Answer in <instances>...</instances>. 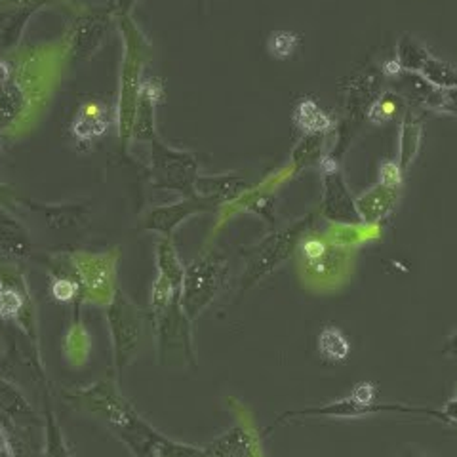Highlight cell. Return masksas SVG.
<instances>
[{
  "label": "cell",
  "instance_id": "obj_1",
  "mask_svg": "<svg viewBox=\"0 0 457 457\" xmlns=\"http://www.w3.org/2000/svg\"><path fill=\"white\" fill-rule=\"evenodd\" d=\"M69 400H75L79 408L105 421L136 457H159L156 452L162 435L139 418L134 406L111 381H97L90 387L69 393Z\"/></svg>",
  "mask_w": 457,
  "mask_h": 457
},
{
  "label": "cell",
  "instance_id": "obj_2",
  "mask_svg": "<svg viewBox=\"0 0 457 457\" xmlns=\"http://www.w3.org/2000/svg\"><path fill=\"white\" fill-rule=\"evenodd\" d=\"M225 273V262L213 253L198 257L185 269L179 303L189 322H193L213 302V297L221 290Z\"/></svg>",
  "mask_w": 457,
  "mask_h": 457
},
{
  "label": "cell",
  "instance_id": "obj_3",
  "mask_svg": "<svg viewBox=\"0 0 457 457\" xmlns=\"http://www.w3.org/2000/svg\"><path fill=\"white\" fill-rule=\"evenodd\" d=\"M347 248L343 242L326 235H309L299 242V265L302 273L314 286H332L347 270Z\"/></svg>",
  "mask_w": 457,
  "mask_h": 457
},
{
  "label": "cell",
  "instance_id": "obj_4",
  "mask_svg": "<svg viewBox=\"0 0 457 457\" xmlns=\"http://www.w3.org/2000/svg\"><path fill=\"white\" fill-rule=\"evenodd\" d=\"M107 319L112 339L114 370H117V376H120L141 345L143 314L130 299L117 290L107 305Z\"/></svg>",
  "mask_w": 457,
  "mask_h": 457
},
{
  "label": "cell",
  "instance_id": "obj_5",
  "mask_svg": "<svg viewBox=\"0 0 457 457\" xmlns=\"http://www.w3.org/2000/svg\"><path fill=\"white\" fill-rule=\"evenodd\" d=\"M153 168L156 185L164 189L191 195L196 183V164L189 154L170 151L159 143L153 149Z\"/></svg>",
  "mask_w": 457,
  "mask_h": 457
},
{
  "label": "cell",
  "instance_id": "obj_6",
  "mask_svg": "<svg viewBox=\"0 0 457 457\" xmlns=\"http://www.w3.org/2000/svg\"><path fill=\"white\" fill-rule=\"evenodd\" d=\"M75 273L80 286V299L92 303H107L114 295V265L107 255H86L80 262L75 260Z\"/></svg>",
  "mask_w": 457,
  "mask_h": 457
},
{
  "label": "cell",
  "instance_id": "obj_7",
  "mask_svg": "<svg viewBox=\"0 0 457 457\" xmlns=\"http://www.w3.org/2000/svg\"><path fill=\"white\" fill-rule=\"evenodd\" d=\"M299 227H292L290 231L269 238L265 245L257 250V255L253 257V262H250V267L246 270V282H245L246 288L250 284L260 280L262 277L269 275L270 269H273L282 257L288 255V252L292 250L295 242V233H302V228Z\"/></svg>",
  "mask_w": 457,
  "mask_h": 457
},
{
  "label": "cell",
  "instance_id": "obj_8",
  "mask_svg": "<svg viewBox=\"0 0 457 457\" xmlns=\"http://www.w3.org/2000/svg\"><path fill=\"white\" fill-rule=\"evenodd\" d=\"M0 411L8 420L10 425L31 427L40 425L38 413L29 403L27 396L20 391L18 385H13L6 378L0 376Z\"/></svg>",
  "mask_w": 457,
  "mask_h": 457
},
{
  "label": "cell",
  "instance_id": "obj_9",
  "mask_svg": "<svg viewBox=\"0 0 457 457\" xmlns=\"http://www.w3.org/2000/svg\"><path fill=\"white\" fill-rule=\"evenodd\" d=\"M206 204L200 203L198 198H187V200H181V203L176 204H170V206H162V208H156L149 213L147 218V228L156 233H162L164 237H170V233L174 231V228L187 220L193 213L204 210Z\"/></svg>",
  "mask_w": 457,
  "mask_h": 457
},
{
  "label": "cell",
  "instance_id": "obj_10",
  "mask_svg": "<svg viewBox=\"0 0 457 457\" xmlns=\"http://www.w3.org/2000/svg\"><path fill=\"white\" fill-rule=\"evenodd\" d=\"M206 450L208 457H257V446L246 427L237 425L216 438Z\"/></svg>",
  "mask_w": 457,
  "mask_h": 457
},
{
  "label": "cell",
  "instance_id": "obj_11",
  "mask_svg": "<svg viewBox=\"0 0 457 457\" xmlns=\"http://www.w3.org/2000/svg\"><path fill=\"white\" fill-rule=\"evenodd\" d=\"M326 216H330L336 221H353L361 220L359 210L353 204V200L347 195L345 185L341 181V176L336 170H330L326 176V198H324Z\"/></svg>",
  "mask_w": 457,
  "mask_h": 457
},
{
  "label": "cell",
  "instance_id": "obj_12",
  "mask_svg": "<svg viewBox=\"0 0 457 457\" xmlns=\"http://www.w3.org/2000/svg\"><path fill=\"white\" fill-rule=\"evenodd\" d=\"M27 104L21 84L10 75V69L0 63V128L10 126L20 119Z\"/></svg>",
  "mask_w": 457,
  "mask_h": 457
},
{
  "label": "cell",
  "instance_id": "obj_13",
  "mask_svg": "<svg viewBox=\"0 0 457 457\" xmlns=\"http://www.w3.org/2000/svg\"><path fill=\"white\" fill-rule=\"evenodd\" d=\"M0 250L10 257H20V260L33 252L27 228L4 210H0Z\"/></svg>",
  "mask_w": 457,
  "mask_h": 457
},
{
  "label": "cell",
  "instance_id": "obj_14",
  "mask_svg": "<svg viewBox=\"0 0 457 457\" xmlns=\"http://www.w3.org/2000/svg\"><path fill=\"white\" fill-rule=\"evenodd\" d=\"M107 27L105 13H94V16H86L80 20L75 31V40H73V50L75 55L80 57V60H86L90 54H94L99 48V42L104 38Z\"/></svg>",
  "mask_w": 457,
  "mask_h": 457
},
{
  "label": "cell",
  "instance_id": "obj_15",
  "mask_svg": "<svg viewBox=\"0 0 457 457\" xmlns=\"http://www.w3.org/2000/svg\"><path fill=\"white\" fill-rule=\"evenodd\" d=\"M156 265H159V277H162L171 288L181 294L185 269L179 262L174 245H171V240L168 237L162 238L159 242V246H156Z\"/></svg>",
  "mask_w": 457,
  "mask_h": 457
},
{
  "label": "cell",
  "instance_id": "obj_16",
  "mask_svg": "<svg viewBox=\"0 0 457 457\" xmlns=\"http://www.w3.org/2000/svg\"><path fill=\"white\" fill-rule=\"evenodd\" d=\"M393 203H395V189L379 185L378 189H371L370 193L359 198L356 210H359V213H362L368 221H374L387 216Z\"/></svg>",
  "mask_w": 457,
  "mask_h": 457
},
{
  "label": "cell",
  "instance_id": "obj_17",
  "mask_svg": "<svg viewBox=\"0 0 457 457\" xmlns=\"http://www.w3.org/2000/svg\"><path fill=\"white\" fill-rule=\"evenodd\" d=\"M319 351H320L324 361L336 364V362H341L347 359L349 351H351V343H349L347 336L339 330V328L328 326L319 336Z\"/></svg>",
  "mask_w": 457,
  "mask_h": 457
},
{
  "label": "cell",
  "instance_id": "obj_18",
  "mask_svg": "<svg viewBox=\"0 0 457 457\" xmlns=\"http://www.w3.org/2000/svg\"><path fill=\"white\" fill-rule=\"evenodd\" d=\"M46 448H45V457H71V452L67 448V442L62 431V425L57 421L54 406L50 403V398L46 395Z\"/></svg>",
  "mask_w": 457,
  "mask_h": 457
},
{
  "label": "cell",
  "instance_id": "obj_19",
  "mask_svg": "<svg viewBox=\"0 0 457 457\" xmlns=\"http://www.w3.org/2000/svg\"><path fill=\"white\" fill-rule=\"evenodd\" d=\"M295 120L305 132H311V134H319L330 128V117H328L320 107L314 105L311 99H305V102L299 104Z\"/></svg>",
  "mask_w": 457,
  "mask_h": 457
},
{
  "label": "cell",
  "instance_id": "obj_20",
  "mask_svg": "<svg viewBox=\"0 0 457 457\" xmlns=\"http://www.w3.org/2000/svg\"><path fill=\"white\" fill-rule=\"evenodd\" d=\"M88 332H86V328L77 322L73 328H71V332L67 334L65 339V347H67V354H75V362H84L86 356H88Z\"/></svg>",
  "mask_w": 457,
  "mask_h": 457
},
{
  "label": "cell",
  "instance_id": "obj_21",
  "mask_svg": "<svg viewBox=\"0 0 457 457\" xmlns=\"http://www.w3.org/2000/svg\"><path fill=\"white\" fill-rule=\"evenodd\" d=\"M52 295L62 303H71V302H80V286L77 277H57L52 280L50 286Z\"/></svg>",
  "mask_w": 457,
  "mask_h": 457
},
{
  "label": "cell",
  "instance_id": "obj_22",
  "mask_svg": "<svg viewBox=\"0 0 457 457\" xmlns=\"http://www.w3.org/2000/svg\"><path fill=\"white\" fill-rule=\"evenodd\" d=\"M159 457H208L204 448H196L191 445H183V442L170 440L162 436L159 442V452H156Z\"/></svg>",
  "mask_w": 457,
  "mask_h": 457
},
{
  "label": "cell",
  "instance_id": "obj_23",
  "mask_svg": "<svg viewBox=\"0 0 457 457\" xmlns=\"http://www.w3.org/2000/svg\"><path fill=\"white\" fill-rule=\"evenodd\" d=\"M297 46V35L292 33H277L269 40V52L273 54L278 60H284L295 52Z\"/></svg>",
  "mask_w": 457,
  "mask_h": 457
},
{
  "label": "cell",
  "instance_id": "obj_24",
  "mask_svg": "<svg viewBox=\"0 0 457 457\" xmlns=\"http://www.w3.org/2000/svg\"><path fill=\"white\" fill-rule=\"evenodd\" d=\"M0 457H18V452L8 435V427L4 425H0Z\"/></svg>",
  "mask_w": 457,
  "mask_h": 457
},
{
  "label": "cell",
  "instance_id": "obj_25",
  "mask_svg": "<svg viewBox=\"0 0 457 457\" xmlns=\"http://www.w3.org/2000/svg\"><path fill=\"white\" fill-rule=\"evenodd\" d=\"M134 3H136V0H112V3H111V8H117V10L124 12V10L130 8Z\"/></svg>",
  "mask_w": 457,
  "mask_h": 457
},
{
  "label": "cell",
  "instance_id": "obj_26",
  "mask_svg": "<svg viewBox=\"0 0 457 457\" xmlns=\"http://www.w3.org/2000/svg\"><path fill=\"white\" fill-rule=\"evenodd\" d=\"M0 425H4V427L10 428V423H8V420L3 416V411H0Z\"/></svg>",
  "mask_w": 457,
  "mask_h": 457
}]
</instances>
